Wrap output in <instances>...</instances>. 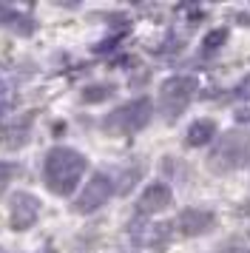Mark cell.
I'll return each instance as SVG.
<instances>
[{"mask_svg": "<svg viewBox=\"0 0 250 253\" xmlns=\"http://www.w3.org/2000/svg\"><path fill=\"white\" fill-rule=\"evenodd\" d=\"M26 142H29V120H23L20 126L14 123V126L0 131V145H3V148H20Z\"/></svg>", "mask_w": 250, "mask_h": 253, "instance_id": "30bf717a", "label": "cell"}, {"mask_svg": "<svg viewBox=\"0 0 250 253\" xmlns=\"http://www.w3.org/2000/svg\"><path fill=\"white\" fill-rule=\"evenodd\" d=\"M114 194V182L105 176V173H94L88 182H85V191L77 196L74 202V211L77 213H94L97 208H102L108 202V196Z\"/></svg>", "mask_w": 250, "mask_h": 253, "instance_id": "5b68a950", "label": "cell"}, {"mask_svg": "<svg viewBox=\"0 0 250 253\" xmlns=\"http://www.w3.org/2000/svg\"><path fill=\"white\" fill-rule=\"evenodd\" d=\"M151 114H154V103L148 97H139V100L120 105L114 114L105 117L102 128L108 134H117V137H131V134H136L139 128H145L151 123Z\"/></svg>", "mask_w": 250, "mask_h": 253, "instance_id": "7a4b0ae2", "label": "cell"}, {"mask_svg": "<svg viewBox=\"0 0 250 253\" xmlns=\"http://www.w3.org/2000/svg\"><path fill=\"white\" fill-rule=\"evenodd\" d=\"M213 213L210 211H205V208H188V211H182L179 216H176V230H179L182 236H202L208 230L213 228Z\"/></svg>", "mask_w": 250, "mask_h": 253, "instance_id": "52a82bcc", "label": "cell"}, {"mask_svg": "<svg viewBox=\"0 0 250 253\" xmlns=\"http://www.w3.org/2000/svg\"><path fill=\"white\" fill-rule=\"evenodd\" d=\"M219 253H248V251H242V248H230V251H219Z\"/></svg>", "mask_w": 250, "mask_h": 253, "instance_id": "e0dca14e", "label": "cell"}, {"mask_svg": "<svg viewBox=\"0 0 250 253\" xmlns=\"http://www.w3.org/2000/svg\"><path fill=\"white\" fill-rule=\"evenodd\" d=\"M37 216H40V199L37 196L26 194V191L11 196L9 219H11V228L14 230H29L37 222Z\"/></svg>", "mask_w": 250, "mask_h": 253, "instance_id": "8992f818", "label": "cell"}, {"mask_svg": "<svg viewBox=\"0 0 250 253\" xmlns=\"http://www.w3.org/2000/svg\"><path fill=\"white\" fill-rule=\"evenodd\" d=\"M114 94L111 85H88L85 91H83V100L85 103H102V100H108Z\"/></svg>", "mask_w": 250, "mask_h": 253, "instance_id": "4fadbf2b", "label": "cell"}, {"mask_svg": "<svg viewBox=\"0 0 250 253\" xmlns=\"http://www.w3.org/2000/svg\"><path fill=\"white\" fill-rule=\"evenodd\" d=\"M170 236V225H131V239L136 245H151V248H162Z\"/></svg>", "mask_w": 250, "mask_h": 253, "instance_id": "9c48e42d", "label": "cell"}, {"mask_svg": "<svg viewBox=\"0 0 250 253\" xmlns=\"http://www.w3.org/2000/svg\"><path fill=\"white\" fill-rule=\"evenodd\" d=\"M250 160V137L242 131H230L216 142V148L210 151V168L219 173L236 171L242 165H248Z\"/></svg>", "mask_w": 250, "mask_h": 253, "instance_id": "3957f363", "label": "cell"}, {"mask_svg": "<svg viewBox=\"0 0 250 253\" xmlns=\"http://www.w3.org/2000/svg\"><path fill=\"white\" fill-rule=\"evenodd\" d=\"M236 97H239V100H250V74L236 85Z\"/></svg>", "mask_w": 250, "mask_h": 253, "instance_id": "2e32d148", "label": "cell"}, {"mask_svg": "<svg viewBox=\"0 0 250 253\" xmlns=\"http://www.w3.org/2000/svg\"><path fill=\"white\" fill-rule=\"evenodd\" d=\"M199 88V83L196 77H170V80L162 83V88H159V108H162V114L165 120H176V117L188 108V103L193 100V94Z\"/></svg>", "mask_w": 250, "mask_h": 253, "instance_id": "277c9868", "label": "cell"}, {"mask_svg": "<svg viewBox=\"0 0 250 253\" xmlns=\"http://www.w3.org/2000/svg\"><path fill=\"white\" fill-rule=\"evenodd\" d=\"M213 134H216V123L213 120H196V123L188 128V145L199 148V145H205V142H210Z\"/></svg>", "mask_w": 250, "mask_h": 253, "instance_id": "8fae6325", "label": "cell"}, {"mask_svg": "<svg viewBox=\"0 0 250 253\" xmlns=\"http://www.w3.org/2000/svg\"><path fill=\"white\" fill-rule=\"evenodd\" d=\"M225 40H227V29H213V32H208V35H205L202 48H205V51H216Z\"/></svg>", "mask_w": 250, "mask_h": 253, "instance_id": "5bb4252c", "label": "cell"}, {"mask_svg": "<svg viewBox=\"0 0 250 253\" xmlns=\"http://www.w3.org/2000/svg\"><path fill=\"white\" fill-rule=\"evenodd\" d=\"M0 23L9 26L11 32H17V35H23V37H29L34 32V20L29 14H20V12H3L0 14Z\"/></svg>", "mask_w": 250, "mask_h": 253, "instance_id": "7c38bea8", "label": "cell"}, {"mask_svg": "<svg viewBox=\"0 0 250 253\" xmlns=\"http://www.w3.org/2000/svg\"><path fill=\"white\" fill-rule=\"evenodd\" d=\"M170 188L165 182H154L148 185L145 191H142V196H139V202H136V211L142 213V216H151V213H159V211H165V208H170Z\"/></svg>", "mask_w": 250, "mask_h": 253, "instance_id": "ba28073f", "label": "cell"}, {"mask_svg": "<svg viewBox=\"0 0 250 253\" xmlns=\"http://www.w3.org/2000/svg\"><path fill=\"white\" fill-rule=\"evenodd\" d=\"M85 157L74 148H66V145H57L45 154V162H43V179L48 185V191L57 196H68L77 182L83 179L85 173Z\"/></svg>", "mask_w": 250, "mask_h": 253, "instance_id": "6da1fadb", "label": "cell"}, {"mask_svg": "<svg viewBox=\"0 0 250 253\" xmlns=\"http://www.w3.org/2000/svg\"><path fill=\"white\" fill-rule=\"evenodd\" d=\"M11 173H14V168H11L9 162H0V194L6 191V185H9Z\"/></svg>", "mask_w": 250, "mask_h": 253, "instance_id": "9a60e30c", "label": "cell"}]
</instances>
